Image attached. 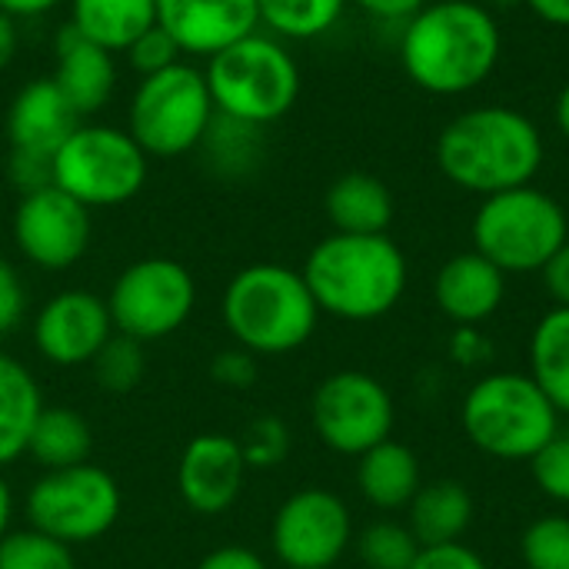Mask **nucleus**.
Instances as JSON below:
<instances>
[{"label": "nucleus", "mask_w": 569, "mask_h": 569, "mask_svg": "<svg viewBox=\"0 0 569 569\" xmlns=\"http://www.w3.org/2000/svg\"><path fill=\"white\" fill-rule=\"evenodd\" d=\"M503 30L477 0H430L400 30V67L433 97L480 90L500 67Z\"/></svg>", "instance_id": "obj_1"}, {"label": "nucleus", "mask_w": 569, "mask_h": 569, "mask_svg": "<svg viewBox=\"0 0 569 569\" xmlns=\"http://www.w3.org/2000/svg\"><path fill=\"white\" fill-rule=\"evenodd\" d=\"M440 173L477 197H493L537 180L547 160L543 130L533 117L507 103L470 107L437 137Z\"/></svg>", "instance_id": "obj_2"}, {"label": "nucleus", "mask_w": 569, "mask_h": 569, "mask_svg": "<svg viewBox=\"0 0 569 569\" xmlns=\"http://www.w3.org/2000/svg\"><path fill=\"white\" fill-rule=\"evenodd\" d=\"M300 273L320 313L350 323L387 317L407 290V257L387 233H330Z\"/></svg>", "instance_id": "obj_3"}, {"label": "nucleus", "mask_w": 569, "mask_h": 569, "mask_svg": "<svg viewBox=\"0 0 569 569\" xmlns=\"http://www.w3.org/2000/svg\"><path fill=\"white\" fill-rule=\"evenodd\" d=\"M223 327L253 357L300 350L320 320V307L300 270L283 263H250L223 290Z\"/></svg>", "instance_id": "obj_4"}, {"label": "nucleus", "mask_w": 569, "mask_h": 569, "mask_svg": "<svg viewBox=\"0 0 569 569\" xmlns=\"http://www.w3.org/2000/svg\"><path fill=\"white\" fill-rule=\"evenodd\" d=\"M207 87L220 117L247 127H270L283 120L300 100V63L273 33L253 30L250 37L223 47L207 60Z\"/></svg>", "instance_id": "obj_5"}, {"label": "nucleus", "mask_w": 569, "mask_h": 569, "mask_svg": "<svg viewBox=\"0 0 569 569\" xmlns=\"http://www.w3.org/2000/svg\"><path fill=\"white\" fill-rule=\"evenodd\" d=\"M463 430L487 457L533 460L560 433V410L530 373H490L463 400Z\"/></svg>", "instance_id": "obj_6"}, {"label": "nucleus", "mask_w": 569, "mask_h": 569, "mask_svg": "<svg viewBox=\"0 0 569 569\" xmlns=\"http://www.w3.org/2000/svg\"><path fill=\"white\" fill-rule=\"evenodd\" d=\"M473 250L503 273H540L569 240L563 203L527 183L483 197L473 213Z\"/></svg>", "instance_id": "obj_7"}, {"label": "nucleus", "mask_w": 569, "mask_h": 569, "mask_svg": "<svg viewBox=\"0 0 569 569\" xmlns=\"http://www.w3.org/2000/svg\"><path fill=\"white\" fill-rule=\"evenodd\" d=\"M217 117L203 70L173 63L160 73L140 77L130 107L127 130L147 157L177 160L193 153Z\"/></svg>", "instance_id": "obj_8"}, {"label": "nucleus", "mask_w": 569, "mask_h": 569, "mask_svg": "<svg viewBox=\"0 0 569 569\" xmlns=\"http://www.w3.org/2000/svg\"><path fill=\"white\" fill-rule=\"evenodd\" d=\"M150 157L130 130L107 123H80L50 160L53 187L80 200L87 210L120 207L147 183Z\"/></svg>", "instance_id": "obj_9"}, {"label": "nucleus", "mask_w": 569, "mask_h": 569, "mask_svg": "<svg viewBox=\"0 0 569 569\" xmlns=\"http://www.w3.org/2000/svg\"><path fill=\"white\" fill-rule=\"evenodd\" d=\"M120 503L117 480L87 460L67 470H47L27 493V517L33 530L77 547L110 533Z\"/></svg>", "instance_id": "obj_10"}, {"label": "nucleus", "mask_w": 569, "mask_h": 569, "mask_svg": "<svg viewBox=\"0 0 569 569\" xmlns=\"http://www.w3.org/2000/svg\"><path fill=\"white\" fill-rule=\"evenodd\" d=\"M197 307L193 273L170 257H143L130 263L110 287L107 310L113 330L150 343L177 333Z\"/></svg>", "instance_id": "obj_11"}, {"label": "nucleus", "mask_w": 569, "mask_h": 569, "mask_svg": "<svg viewBox=\"0 0 569 569\" xmlns=\"http://www.w3.org/2000/svg\"><path fill=\"white\" fill-rule=\"evenodd\" d=\"M310 417L317 437L330 450L343 457H360L377 443L390 440L397 413L393 397L377 377L360 370H340L317 387Z\"/></svg>", "instance_id": "obj_12"}, {"label": "nucleus", "mask_w": 569, "mask_h": 569, "mask_svg": "<svg viewBox=\"0 0 569 569\" xmlns=\"http://www.w3.org/2000/svg\"><path fill=\"white\" fill-rule=\"evenodd\" d=\"M353 540L347 503L320 487L297 490L273 517L270 543L287 569H330Z\"/></svg>", "instance_id": "obj_13"}, {"label": "nucleus", "mask_w": 569, "mask_h": 569, "mask_svg": "<svg viewBox=\"0 0 569 569\" xmlns=\"http://www.w3.org/2000/svg\"><path fill=\"white\" fill-rule=\"evenodd\" d=\"M90 210L60 187L20 193L13 210V243L37 270H70L90 247Z\"/></svg>", "instance_id": "obj_14"}, {"label": "nucleus", "mask_w": 569, "mask_h": 569, "mask_svg": "<svg viewBox=\"0 0 569 569\" xmlns=\"http://www.w3.org/2000/svg\"><path fill=\"white\" fill-rule=\"evenodd\" d=\"M113 333L107 300L90 290L53 293L33 317V347L53 367L93 363Z\"/></svg>", "instance_id": "obj_15"}, {"label": "nucleus", "mask_w": 569, "mask_h": 569, "mask_svg": "<svg viewBox=\"0 0 569 569\" xmlns=\"http://www.w3.org/2000/svg\"><path fill=\"white\" fill-rule=\"evenodd\" d=\"M247 470L250 467L243 460L237 437L200 433L187 443L177 463L180 500L200 517H217L240 500Z\"/></svg>", "instance_id": "obj_16"}, {"label": "nucleus", "mask_w": 569, "mask_h": 569, "mask_svg": "<svg viewBox=\"0 0 569 569\" xmlns=\"http://www.w3.org/2000/svg\"><path fill=\"white\" fill-rule=\"evenodd\" d=\"M157 23L187 57H213L260 30L257 0H157Z\"/></svg>", "instance_id": "obj_17"}, {"label": "nucleus", "mask_w": 569, "mask_h": 569, "mask_svg": "<svg viewBox=\"0 0 569 569\" xmlns=\"http://www.w3.org/2000/svg\"><path fill=\"white\" fill-rule=\"evenodd\" d=\"M77 127H80V113L60 93L53 77H37V80L23 83L13 93L10 110H7L10 153L53 160V153L63 147V140Z\"/></svg>", "instance_id": "obj_18"}, {"label": "nucleus", "mask_w": 569, "mask_h": 569, "mask_svg": "<svg viewBox=\"0 0 569 569\" xmlns=\"http://www.w3.org/2000/svg\"><path fill=\"white\" fill-rule=\"evenodd\" d=\"M437 307L460 327H477L493 317L507 297V273L483 253L467 250L450 257L433 283Z\"/></svg>", "instance_id": "obj_19"}, {"label": "nucleus", "mask_w": 569, "mask_h": 569, "mask_svg": "<svg viewBox=\"0 0 569 569\" xmlns=\"http://www.w3.org/2000/svg\"><path fill=\"white\" fill-rule=\"evenodd\" d=\"M53 50H57L53 83L60 87V93L70 100V107L80 113V120L100 113L117 90L113 53L103 50L100 43L87 40L83 33H77L70 23L57 33Z\"/></svg>", "instance_id": "obj_20"}, {"label": "nucleus", "mask_w": 569, "mask_h": 569, "mask_svg": "<svg viewBox=\"0 0 569 569\" xmlns=\"http://www.w3.org/2000/svg\"><path fill=\"white\" fill-rule=\"evenodd\" d=\"M323 210L333 233H387L393 223V193L380 177L350 170L330 183Z\"/></svg>", "instance_id": "obj_21"}, {"label": "nucleus", "mask_w": 569, "mask_h": 569, "mask_svg": "<svg viewBox=\"0 0 569 569\" xmlns=\"http://www.w3.org/2000/svg\"><path fill=\"white\" fill-rule=\"evenodd\" d=\"M357 487L377 510H403L420 490V463L410 447L383 440L373 450L360 453Z\"/></svg>", "instance_id": "obj_22"}, {"label": "nucleus", "mask_w": 569, "mask_h": 569, "mask_svg": "<svg viewBox=\"0 0 569 569\" xmlns=\"http://www.w3.org/2000/svg\"><path fill=\"white\" fill-rule=\"evenodd\" d=\"M70 27L110 53H123L157 23V0H67Z\"/></svg>", "instance_id": "obj_23"}, {"label": "nucleus", "mask_w": 569, "mask_h": 569, "mask_svg": "<svg viewBox=\"0 0 569 569\" xmlns=\"http://www.w3.org/2000/svg\"><path fill=\"white\" fill-rule=\"evenodd\" d=\"M473 520V500L470 490L457 480H433L417 490L410 500V533L420 547H440V543H460Z\"/></svg>", "instance_id": "obj_24"}, {"label": "nucleus", "mask_w": 569, "mask_h": 569, "mask_svg": "<svg viewBox=\"0 0 569 569\" xmlns=\"http://www.w3.org/2000/svg\"><path fill=\"white\" fill-rule=\"evenodd\" d=\"M40 410L43 397L33 373L20 360L0 353V470L27 453Z\"/></svg>", "instance_id": "obj_25"}, {"label": "nucleus", "mask_w": 569, "mask_h": 569, "mask_svg": "<svg viewBox=\"0 0 569 569\" xmlns=\"http://www.w3.org/2000/svg\"><path fill=\"white\" fill-rule=\"evenodd\" d=\"M90 450H93V433H90L87 420L70 407L43 403V410L30 430V443H27V453L43 467V473L87 463Z\"/></svg>", "instance_id": "obj_26"}, {"label": "nucleus", "mask_w": 569, "mask_h": 569, "mask_svg": "<svg viewBox=\"0 0 569 569\" xmlns=\"http://www.w3.org/2000/svg\"><path fill=\"white\" fill-rule=\"evenodd\" d=\"M530 377L560 417H569V307H553L540 317L530 337Z\"/></svg>", "instance_id": "obj_27"}, {"label": "nucleus", "mask_w": 569, "mask_h": 569, "mask_svg": "<svg viewBox=\"0 0 569 569\" xmlns=\"http://www.w3.org/2000/svg\"><path fill=\"white\" fill-rule=\"evenodd\" d=\"M260 27L287 40H317L330 33L350 0H257Z\"/></svg>", "instance_id": "obj_28"}, {"label": "nucleus", "mask_w": 569, "mask_h": 569, "mask_svg": "<svg viewBox=\"0 0 569 569\" xmlns=\"http://www.w3.org/2000/svg\"><path fill=\"white\" fill-rule=\"evenodd\" d=\"M200 147L210 150V160H213V167L220 173L240 177V173L250 170V163L260 153V127H247L240 120H230V117L217 113Z\"/></svg>", "instance_id": "obj_29"}, {"label": "nucleus", "mask_w": 569, "mask_h": 569, "mask_svg": "<svg viewBox=\"0 0 569 569\" xmlns=\"http://www.w3.org/2000/svg\"><path fill=\"white\" fill-rule=\"evenodd\" d=\"M0 569H77V563L73 547L30 527L0 540Z\"/></svg>", "instance_id": "obj_30"}, {"label": "nucleus", "mask_w": 569, "mask_h": 569, "mask_svg": "<svg viewBox=\"0 0 569 569\" xmlns=\"http://www.w3.org/2000/svg\"><path fill=\"white\" fill-rule=\"evenodd\" d=\"M90 367H93V377H97L100 390H107V393H130L143 380V370H147L143 343L130 340L123 333H113L103 343V350L93 357Z\"/></svg>", "instance_id": "obj_31"}, {"label": "nucleus", "mask_w": 569, "mask_h": 569, "mask_svg": "<svg viewBox=\"0 0 569 569\" xmlns=\"http://www.w3.org/2000/svg\"><path fill=\"white\" fill-rule=\"evenodd\" d=\"M357 550H360V560L367 563V569H410L420 553V543L410 533V527L380 520L360 533Z\"/></svg>", "instance_id": "obj_32"}, {"label": "nucleus", "mask_w": 569, "mask_h": 569, "mask_svg": "<svg viewBox=\"0 0 569 569\" xmlns=\"http://www.w3.org/2000/svg\"><path fill=\"white\" fill-rule=\"evenodd\" d=\"M527 569H569V517L553 513L527 527L520 540Z\"/></svg>", "instance_id": "obj_33"}, {"label": "nucleus", "mask_w": 569, "mask_h": 569, "mask_svg": "<svg viewBox=\"0 0 569 569\" xmlns=\"http://www.w3.org/2000/svg\"><path fill=\"white\" fill-rule=\"evenodd\" d=\"M240 450L250 470H263V467H277L283 463L287 450H290V433L277 417H257L243 437H240Z\"/></svg>", "instance_id": "obj_34"}, {"label": "nucleus", "mask_w": 569, "mask_h": 569, "mask_svg": "<svg viewBox=\"0 0 569 569\" xmlns=\"http://www.w3.org/2000/svg\"><path fill=\"white\" fill-rule=\"evenodd\" d=\"M530 467H533L537 487H540L550 500L569 503V427L567 430H560V433L530 460Z\"/></svg>", "instance_id": "obj_35"}, {"label": "nucleus", "mask_w": 569, "mask_h": 569, "mask_svg": "<svg viewBox=\"0 0 569 569\" xmlns=\"http://www.w3.org/2000/svg\"><path fill=\"white\" fill-rule=\"evenodd\" d=\"M123 53H127V63H130L140 77L160 73V70L180 63V57H183V50L177 47V40H173L160 23H153L150 30H143Z\"/></svg>", "instance_id": "obj_36"}, {"label": "nucleus", "mask_w": 569, "mask_h": 569, "mask_svg": "<svg viewBox=\"0 0 569 569\" xmlns=\"http://www.w3.org/2000/svg\"><path fill=\"white\" fill-rule=\"evenodd\" d=\"M210 373H213V380H217L220 387H227V390H250V387L257 383L260 367H257V357H253L250 350L233 347V350H223V353L213 357Z\"/></svg>", "instance_id": "obj_37"}, {"label": "nucleus", "mask_w": 569, "mask_h": 569, "mask_svg": "<svg viewBox=\"0 0 569 569\" xmlns=\"http://www.w3.org/2000/svg\"><path fill=\"white\" fill-rule=\"evenodd\" d=\"M27 313V287L10 260L0 257V340L10 337Z\"/></svg>", "instance_id": "obj_38"}, {"label": "nucleus", "mask_w": 569, "mask_h": 569, "mask_svg": "<svg viewBox=\"0 0 569 569\" xmlns=\"http://www.w3.org/2000/svg\"><path fill=\"white\" fill-rule=\"evenodd\" d=\"M410 569H487V563L467 543H440V547H420Z\"/></svg>", "instance_id": "obj_39"}, {"label": "nucleus", "mask_w": 569, "mask_h": 569, "mask_svg": "<svg viewBox=\"0 0 569 569\" xmlns=\"http://www.w3.org/2000/svg\"><path fill=\"white\" fill-rule=\"evenodd\" d=\"M10 180L20 193H30V190H40V187H50L53 183V173H50V160L43 157H27V153H10Z\"/></svg>", "instance_id": "obj_40"}, {"label": "nucleus", "mask_w": 569, "mask_h": 569, "mask_svg": "<svg viewBox=\"0 0 569 569\" xmlns=\"http://www.w3.org/2000/svg\"><path fill=\"white\" fill-rule=\"evenodd\" d=\"M357 10H363L370 20H380V23H407L410 17H417L430 0H350Z\"/></svg>", "instance_id": "obj_41"}, {"label": "nucleus", "mask_w": 569, "mask_h": 569, "mask_svg": "<svg viewBox=\"0 0 569 569\" xmlns=\"http://www.w3.org/2000/svg\"><path fill=\"white\" fill-rule=\"evenodd\" d=\"M540 273H543V287L553 297V303L569 307V240L550 257V263Z\"/></svg>", "instance_id": "obj_42"}, {"label": "nucleus", "mask_w": 569, "mask_h": 569, "mask_svg": "<svg viewBox=\"0 0 569 569\" xmlns=\"http://www.w3.org/2000/svg\"><path fill=\"white\" fill-rule=\"evenodd\" d=\"M197 569H267V563L260 560V553L247 550V547H220L213 553H207Z\"/></svg>", "instance_id": "obj_43"}, {"label": "nucleus", "mask_w": 569, "mask_h": 569, "mask_svg": "<svg viewBox=\"0 0 569 569\" xmlns=\"http://www.w3.org/2000/svg\"><path fill=\"white\" fill-rule=\"evenodd\" d=\"M523 3L540 23L569 30V0H523Z\"/></svg>", "instance_id": "obj_44"}, {"label": "nucleus", "mask_w": 569, "mask_h": 569, "mask_svg": "<svg viewBox=\"0 0 569 569\" xmlns=\"http://www.w3.org/2000/svg\"><path fill=\"white\" fill-rule=\"evenodd\" d=\"M483 353H487V340L480 337V330L460 327L457 337H453V357L460 363H473V360H483Z\"/></svg>", "instance_id": "obj_45"}, {"label": "nucleus", "mask_w": 569, "mask_h": 569, "mask_svg": "<svg viewBox=\"0 0 569 569\" xmlns=\"http://www.w3.org/2000/svg\"><path fill=\"white\" fill-rule=\"evenodd\" d=\"M60 3H67V0H0V10L10 13L13 20H20V17H43Z\"/></svg>", "instance_id": "obj_46"}, {"label": "nucleus", "mask_w": 569, "mask_h": 569, "mask_svg": "<svg viewBox=\"0 0 569 569\" xmlns=\"http://www.w3.org/2000/svg\"><path fill=\"white\" fill-rule=\"evenodd\" d=\"M17 43H20V37H17V20L10 17V13H3L0 10V73L10 67V60L17 57Z\"/></svg>", "instance_id": "obj_47"}, {"label": "nucleus", "mask_w": 569, "mask_h": 569, "mask_svg": "<svg viewBox=\"0 0 569 569\" xmlns=\"http://www.w3.org/2000/svg\"><path fill=\"white\" fill-rule=\"evenodd\" d=\"M553 123H557V130L563 133V140H569V80L563 83V90L557 93V103H553Z\"/></svg>", "instance_id": "obj_48"}, {"label": "nucleus", "mask_w": 569, "mask_h": 569, "mask_svg": "<svg viewBox=\"0 0 569 569\" xmlns=\"http://www.w3.org/2000/svg\"><path fill=\"white\" fill-rule=\"evenodd\" d=\"M10 520H13V497H10L7 480L0 477V540L10 533Z\"/></svg>", "instance_id": "obj_49"}]
</instances>
